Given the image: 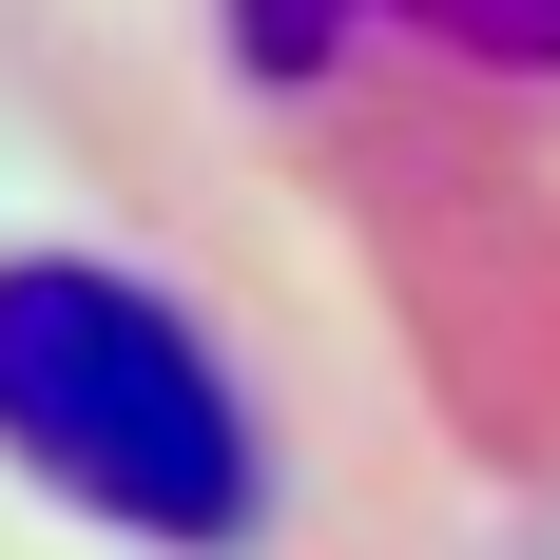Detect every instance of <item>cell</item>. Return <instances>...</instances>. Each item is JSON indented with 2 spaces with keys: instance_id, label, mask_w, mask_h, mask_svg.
<instances>
[{
  "instance_id": "2",
  "label": "cell",
  "mask_w": 560,
  "mask_h": 560,
  "mask_svg": "<svg viewBox=\"0 0 560 560\" xmlns=\"http://www.w3.org/2000/svg\"><path fill=\"white\" fill-rule=\"evenodd\" d=\"M310 20H406V39H445V58L560 78V0H271V58H310Z\"/></svg>"
},
{
  "instance_id": "1",
  "label": "cell",
  "mask_w": 560,
  "mask_h": 560,
  "mask_svg": "<svg viewBox=\"0 0 560 560\" xmlns=\"http://www.w3.org/2000/svg\"><path fill=\"white\" fill-rule=\"evenodd\" d=\"M0 464L20 483H58L78 522H116V541H252V406H232V368L194 348V310L136 271H97V252H20L0 271Z\"/></svg>"
}]
</instances>
